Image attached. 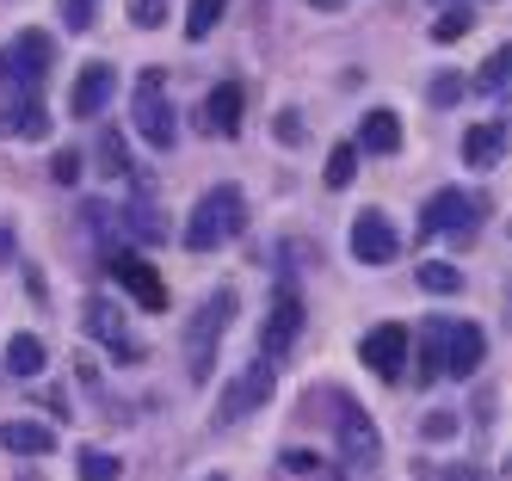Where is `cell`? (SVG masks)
I'll list each match as a JSON object with an SVG mask.
<instances>
[{
    "label": "cell",
    "instance_id": "obj_1",
    "mask_svg": "<svg viewBox=\"0 0 512 481\" xmlns=\"http://www.w3.org/2000/svg\"><path fill=\"white\" fill-rule=\"evenodd\" d=\"M247 229V198H241V185H216V192L198 198L192 222H186V247L192 253H216L223 241H235Z\"/></svg>",
    "mask_w": 512,
    "mask_h": 481
},
{
    "label": "cell",
    "instance_id": "obj_2",
    "mask_svg": "<svg viewBox=\"0 0 512 481\" xmlns=\"http://www.w3.org/2000/svg\"><path fill=\"white\" fill-rule=\"evenodd\" d=\"M229 321H235V296H229V290H216V296H204V303H198V315H192V327H186V370H192V383L210 377L216 346H223Z\"/></svg>",
    "mask_w": 512,
    "mask_h": 481
},
{
    "label": "cell",
    "instance_id": "obj_3",
    "mask_svg": "<svg viewBox=\"0 0 512 481\" xmlns=\"http://www.w3.org/2000/svg\"><path fill=\"white\" fill-rule=\"evenodd\" d=\"M50 31H19L7 50H0V81L19 87V93H38L44 74H50Z\"/></svg>",
    "mask_w": 512,
    "mask_h": 481
},
{
    "label": "cell",
    "instance_id": "obj_4",
    "mask_svg": "<svg viewBox=\"0 0 512 481\" xmlns=\"http://www.w3.org/2000/svg\"><path fill=\"white\" fill-rule=\"evenodd\" d=\"M161 87H167L161 68H142L136 74V130H142V142H149V148H173V136H179L173 105H167Z\"/></svg>",
    "mask_w": 512,
    "mask_h": 481
},
{
    "label": "cell",
    "instance_id": "obj_5",
    "mask_svg": "<svg viewBox=\"0 0 512 481\" xmlns=\"http://www.w3.org/2000/svg\"><path fill=\"white\" fill-rule=\"evenodd\" d=\"M438 370H451V377H475L482 370V352H488V340H482V327L475 321H438Z\"/></svg>",
    "mask_w": 512,
    "mask_h": 481
},
{
    "label": "cell",
    "instance_id": "obj_6",
    "mask_svg": "<svg viewBox=\"0 0 512 481\" xmlns=\"http://www.w3.org/2000/svg\"><path fill=\"white\" fill-rule=\"evenodd\" d=\"M401 253V235H395V222L383 210H364L352 222V259L358 266H389V259Z\"/></svg>",
    "mask_w": 512,
    "mask_h": 481
},
{
    "label": "cell",
    "instance_id": "obj_7",
    "mask_svg": "<svg viewBox=\"0 0 512 481\" xmlns=\"http://www.w3.org/2000/svg\"><path fill=\"white\" fill-rule=\"evenodd\" d=\"M112 278L130 290V303H136V309H167V284H161V272L149 266V259H136V253H112Z\"/></svg>",
    "mask_w": 512,
    "mask_h": 481
},
{
    "label": "cell",
    "instance_id": "obj_8",
    "mask_svg": "<svg viewBox=\"0 0 512 481\" xmlns=\"http://www.w3.org/2000/svg\"><path fill=\"white\" fill-rule=\"evenodd\" d=\"M297 333H303V296L297 290H278L272 296V315H266V333H260V352L266 358H284Z\"/></svg>",
    "mask_w": 512,
    "mask_h": 481
},
{
    "label": "cell",
    "instance_id": "obj_9",
    "mask_svg": "<svg viewBox=\"0 0 512 481\" xmlns=\"http://www.w3.org/2000/svg\"><path fill=\"white\" fill-rule=\"evenodd\" d=\"M266 395H272V358H260V364L247 370V377H235V383H229L223 407H216V420L235 426V420H247V414H253V407H260Z\"/></svg>",
    "mask_w": 512,
    "mask_h": 481
},
{
    "label": "cell",
    "instance_id": "obj_10",
    "mask_svg": "<svg viewBox=\"0 0 512 481\" xmlns=\"http://www.w3.org/2000/svg\"><path fill=\"white\" fill-rule=\"evenodd\" d=\"M358 358L377 370V377H401V358H408V327H395V321H383V327H371L358 340Z\"/></svg>",
    "mask_w": 512,
    "mask_h": 481
},
{
    "label": "cell",
    "instance_id": "obj_11",
    "mask_svg": "<svg viewBox=\"0 0 512 481\" xmlns=\"http://www.w3.org/2000/svg\"><path fill=\"white\" fill-rule=\"evenodd\" d=\"M340 457L352 469H377V457H383V438H377V426L364 420L358 407H340Z\"/></svg>",
    "mask_w": 512,
    "mask_h": 481
},
{
    "label": "cell",
    "instance_id": "obj_12",
    "mask_svg": "<svg viewBox=\"0 0 512 481\" xmlns=\"http://www.w3.org/2000/svg\"><path fill=\"white\" fill-rule=\"evenodd\" d=\"M482 204H488V198H475V192H438V198L426 204V229L463 235V229H475V222H482Z\"/></svg>",
    "mask_w": 512,
    "mask_h": 481
},
{
    "label": "cell",
    "instance_id": "obj_13",
    "mask_svg": "<svg viewBox=\"0 0 512 481\" xmlns=\"http://www.w3.org/2000/svg\"><path fill=\"white\" fill-rule=\"evenodd\" d=\"M87 327L99 333L105 346H112V358H124V364H142V346L130 340V327H124V315H118L112 303H105V296H93V303H87Z\"/></svg>",
    "mask_w": 512,
    "mask_h": 481
},
{
    "label": "cell",
    "instance_id": "obj_14",
    "mask_svg": "<svg viewBox=\"0 0 512 481\" xmlns=\"http://www.w3.org/2000/svg\"><path fill=\"white\" fill-rule=\"evenodd\" d=\"M112 87H118V74L105 68V62L81 68V81H75V93H68V111H75V118H99V111L112 105Z\"/></svg>",
    "mask_w": 512,
    "mask_h": 481
},
{
    "label": "cell",
    "instance_id": "obj_15",
    "mask_svg": "<svg viewBox=\"0 0 512 481\" xmlns=\"http://www.w3.org/2000/svg\"><path fill=\"white\" fill-rule=\"evenodd\" d=\"M0 451H13V457H44L56 451V432L44 420H0Z\"/></svg>",
    "mask_w": 512,
    "mask_h": 481
},
{
    "label": "cell",
    "instance_id": "obj_16",
    "mask_svg": "<svg viewBox=\"0 0 512 481\" xmlns=\"http://www.w3.org/2000/svg\"><path fill=\"white\" fill-rule=\"evenodd\" d=\"M198 124H204L210 136H235V130H241V87H235V81L216 87V93L204 99V111H198Z\"/></svg>",
    "mask_w": 512,
    "mask_h": 481
},
{
    "label": "cell",
    "instance_id": "obj_17",
    "mask_svg": "<svg viewBox=\"0 0 512 481\" xmlns=\"http://www.w3.org/2000/svg\"><path fill=\"white\" fill-rule=\"evenodd\" d=\"M500 148H506V130H500V124H469V130H463V161H469L475 173H494V167H500Z\"/></svg>",
    "mask_w": 512,
    "mask_h": 481
},
{
    "label": "cell",
    "instance_id": "obj_18",
    "mask_svg": "<svg viewBox=\"0 0 512 481\" xmlns=\"http://www.w3.org/2000/svg\"><path fill=\"white\" fill-rule=\"evenodd\" d=\"M358 142H364V155H395V148H401V118H395V111H364Z\"/></svg>",
    "mask_w": 512,
    "mask_h": 481
},
{
    "label": "cell",
    "instance_id": "obj_19",
    "mask_svg": "<svg viewBox=\"0 0 512 481\" xmlns=\"http://www.w3.org/2000/svg\"><path fill=\"white\" fill-rule=\"evenodd\" d=\"M44 364H50V352H44L38 333H13V340H7V370H13V377H38Z\"/></svg>",
    "mask_w": 512,
    "mask_h": 481
},
{
    "label": "cell",
    "instance_id": "obj_20",
    "mask_svg": "<svg viewBox=\"0 0 512 481\" xmlns=\"http://www.w3.org/2000/svg\"><path fill=\"white\" fill-rule=\"evenodd\" d=\"M7 130H19V136H31V142L50 136V111L38 105V93H25V99L7 105Z\"/></svg>",
    "mask_w": 512,
    "mask_h": 481
},
{
    "label": "cell",
    "instance_id": "obj_21",
    "mask_svg": "<svg viewBox=\"0 0 512 481\" xmlns=\"http://www.w3.org/2000/svg\"><path fill=\"white\" fill-rule=\"evenodd\" d=\"M75 475L81 481H118V457L112 451H81L75 457Z\"/></svg>",
    "mask_w": 512,
    "mask_h": 481
},
{
    "label": "cell",
    "instance_id": "obj_22",
    "mask_svg": "<svg viewBox=\"0 0 512 481\" xmlns=\"http://www.w3.org/2000/svg\"><path fill=\"white\" fill-rule=\"evenodd\" d=\"M223 7H229V0H192V13H186V37H192V44L210 37V25L223 19Z\"/></svg>",
    "mask_w": 512,
    "mask_h": 481
},
{
    "label": "cell",
    "instance_id": "obj_23",
    "mask_svg": "<svg viewBox=\"0 0 512 481\" xmlns=\"http://www.w3.org/2000/svg\"><path fill=\"white\" fill-rule=\"evenodd\" d=\"M352 173H358V142H340L334 155H327V185L340 192V185H352Z\"/></svg>",
    "mask_w": 512,
    "mask_h": 481
},
{
    "label": "cell",
    "instance_id": "obj_24",
    "mask_svg": "<svg viewBox=\"0 0 512 481\" xmlns=\"http://www.w3.org/2000/svg\"><path fill=\"white\" fill-rule=\"evenodd\" d=\"M420 284H426L432 296H457V290H463V272H451V266H420Z\"/></svg>",
    "mask_w": 512,
    "mask_h": 481
},
{
    "label": "cell",
    "instance_id": "obj_25",
    "mask_svg": "<svg viewBox=\"0 0 512 481\" xmlns=\"http://www.w3.org/2000/svg\"><path fill=\"white\" fill-rule=\"evenodd\" d=\"M99 167H105V173H124V167H130L124 136H118V130H105V136H99Z\"/></svg>",
    "mask_w": 512,
    "mask_h": 481
},
{
    "label": "cell",
    "instance_id": "obj_26",
    "mask_svg": "<svg viewBox=\"0 0 512 481\" xmlns=\"http://www.w3.org/2000/svg\"><path fill=\"white\" fill-rule=\"evenodd\" d=\"M506 74H512V50H494V56H488V68H482V87H488V93H500V87H506Z\"/></svg>",
    "mask_w": 512,
    "mask_h": 481
},
{
    "label": "cell",
    "instance_id": "obj_27",
    "mask_svg": "<svg viewBox=\"0 0 512 481\" xmlns=\"http://www.w3.org/2000/svg\"><path fill=\"white\" fill-rule=\"evenodd\" d=\"M130 19H136L142 31H155V25L167 19V0H130Z\"/></svg>",
    "mask_w": 512,
    "mask_h": 481
},
{
    "label": "cell",
    "instance_id": "obj_28",
    "mask_svg": "<svg viewBox=\"0 0 512 481\" xmlns=\"http://www.w3.org/2000/svg\"><path fill=\"white\" fill-rule=\"evenodd\" d=\"M469 25H475L469 13H445V19H438V25H432V37H438V44H451V37H463Z\"/></svg>",
    "mask_w": 512,
    "mask_h": 481
},
{
    "label": "cell",
    "instance_id": "obj_29",
    "mask_svg": "<svg viewBox=\"0 0 512 481\" xmlns=\"http://www.w3.org/2000/svg\"><path fill=\"white\" fill-rule=\"evenodd\" d=\"M62 19H68V31H87L93 25V0H62Z\"/></svg>",
    "mask_w": 512,
    "mask_h": 481
},
{
    "label": "cell",
    "instance_id": "obj_30",
    "mask_svg": "<svg viewBox=\"0 0 512 481\" xmlns=\"http://www.w3.org/2000/svg\"><path fill=\"white\" fill-rule=\"evenodd\" d=\"M56 179H62V185L81 179V161H75V155H56Z\"/></svg>",
    "mask_w": 512,
    "mask_h": 481
},
{
    "label": "cell",
    "instance_id": "obj_31",
    "mask_svg": "<svg viewBox=\"0 0 512 481\" xmlns=\"http://www.w3.org/2000/svg\"><path fill=\"white\" fill-rule=\"evenodd\" d=\"M315 463H321V457H309V451H284V469H297V475L315 469Z\"/></svg>",
    "mask_w": 512,
    "mask_h": 481
},
{
    "label": "cell",
    "instance_id": "obj_32",
    "mask_svg": "<svg viewBox=\"0 0 512 481\" xmlns=\"http://www.w3.org/2000/svg\"><path fill=\"white\" fill-rule=\"evenodd\" d=\"M0 266H13V235L0 229Z\"/></svg>",
    "mask_w": 512,
    "mask_h": 481
},
{
    "label": "cell",
    "instance_id": "obj_33",
    "mask_svg": "<svg viewBox=\"0 0 512 481\" xmlns=\"http://www.w3.org/2000/svg\"><path fill=\"white\" fill-rule=\"evenodd\" d=\"M210 481H229V475H210Z\"/></svg>",
    "mask_w": 512,
    "mask_h": 481
}]
</instances>
